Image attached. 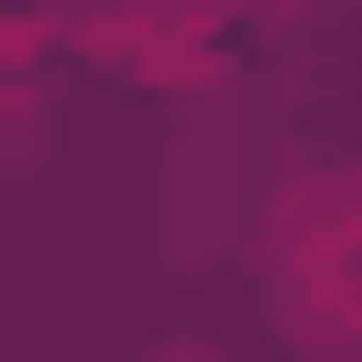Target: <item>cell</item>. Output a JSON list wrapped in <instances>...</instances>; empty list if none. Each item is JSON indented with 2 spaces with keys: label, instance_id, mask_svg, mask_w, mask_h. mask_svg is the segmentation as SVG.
I'll use <instances>...</instances> for the list:
<instances>
[{
  "label": "cell",
  "instance_id": "obj_1",
  "mask_svg": "<svg viewBox=\"0 0 362 362\" xmlns=\"http://www.w3.org/2000/svg\"><path fill=\"white\" fill-rule=\"evenodd\" d=\"M276 293L310 310V328H362V173L293 190V224H276Z\"/></svg>",
  "mask_w": 362,
  "mask_h": 362
}]
</instances>
